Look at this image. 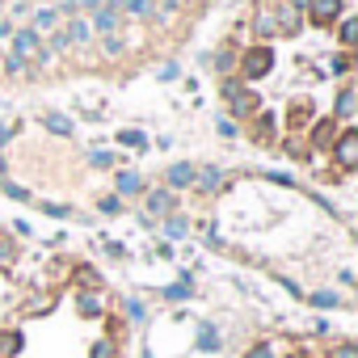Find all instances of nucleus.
<instances>
[{
	"label": "nucleus",
	"mask_w": 358,
	"mask_h": 358,
	"mask_svg": "<svg viewBox=\"0 0 358 358\" xmlns=\"http://www.w3.org/2000/svg\"><path fill=\"white\" fill-rule=\"evenodd\" d=\"M245 358H358L345 333H266Z\"/></svg>",
	"instance_id": "obj_5"
},
{
	"label": "nucleus",
	"mask_w": 358,
	"mask_h": 358,
	"mask_svg": "<svg viewBox=\"0 0 358 358\" xmlns=\"http://www.w3.org/2000/svg\"><path fill=\"white\" fill-rule=\"evenodd\" d=\"M203 232L228 257L274 274L312 303L354 295V232L308 190L270 173H236L215 190Z\"/></svg>",
	"instance_id": "obj_3"
},
{
	"label": "nucleus",
	"mask_w": 358,
	"mask_h": 358,
	"mask_svg": "<svg viewBox=\"0 0 358 358\" xmlns=\"http://www.w3.org/2000/svg\"><path fill=\"white\" fill-rule=\"evenodd\" d=\"M17 257H22V245H17V236L0 224V287H5L9 278H13V270H17Z\"/></svg>",
	"instance_id": "obj_6"
},
{
	"label": "nucleus",
	"mask_w": 358,
	"mask_h": 358,
	"mask_svg": "<svg viewBox=\"0 0 358 358\" xmlns=\"http://www.w3.org/2000/svg\"><path fill=\"white\" fill-rule=\"evenodd\" d=\"M220 0H0V93L131 80L211 17Z\"/></svg>",
	"instance_id": "obj_2"
},
{
	"label": "nucleus",
	"mask_w": 358,
	"mask_h": 358,
	"mask_svg": "<svg viewBox=\"0 0 358 358\" xmlns=\"http://www.w3.org/2000/svg\"><path fill=\"white\" fill-rule=\"evenodd\" d=\"M220 101L266 156L345 190L358 173L354 0H245L215 51Z\"/></svg>",
	"instance_id": "obj_1"
},
{
	"label": "nucleus",
	"mask_w": 358,
	"mask_h": 358,
	"mask_svg": "<svg viewBox=\"0 0 358 358\" xmlns=\"http://www.w3.org/2000/svg\"><path fill=\"white\" fill-rule=\"evenodd\" d=\"M131 320L110 278L76 257H51L0 312V358H127Z\"/></svg>",
	"instance_id": "obj_4"
}]
</instances>
